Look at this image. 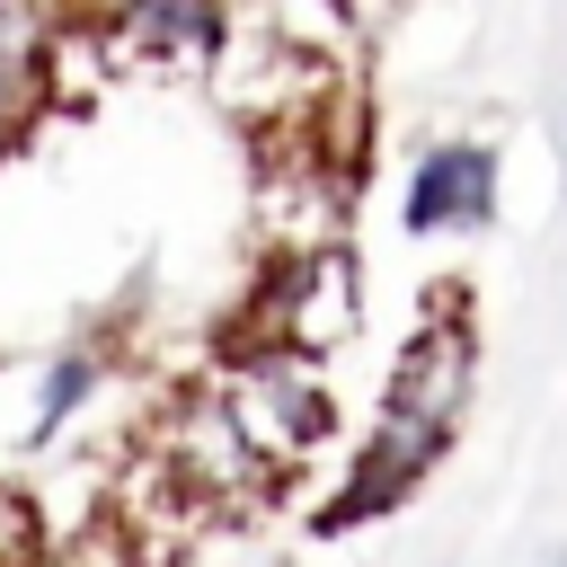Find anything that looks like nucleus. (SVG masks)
<instances>
[{
    "label": "nucleus",
    "instance_id": "9d476101",
    "mask_svg": "<svg viewBox=\"0 0 567 567\" xmlns=\"http://www.w3.org/2000/svg\"><path fill=\"white\" fill-rule=\"evenodd\" d=\"M0 567H44V523L18 487H0Z\"/></svg>",
    "mask_w": 567,
    "mask_h": 567
},
{
    "label": "nucleus",
    "instance_id": "6e6552de",
    "mask_svg": "<svg viewBox=\"0 0 567 567\" xmlns=\"http://www.w3.org/2000/svg\"><path fill=\"white\" fill-rule=\"evenodd\" d=\"M97 381H106V354H97V346L44 354V363H35V399H27V443H62V425L97 399Z\"/></svg>",
    "mask_w": 567,
    "mask_h": 567
},
{
    "label": "nucleus",
    "instance_id": "1a4fd4ad",
    "mask_svg": "<svg viewBox=\"0 0 567 567\" xmlns=\"http://www.w3.org/2000/svg\"><path fill=\"white\" fill-rule=\"evenodd\" d=\"M266 27H284L292 44H310L328 62H346L363 44V9L354 0H266Z\"/></svg>",
    "mask_w": 567,
    "mask_h": 567
},
{
    "label": "nucleus",
    "instance_id": "f257e3e1",
    "mask_svg": "<svg viewBox=\"0 0 567 567\" xmlns=\"http://www.w3.org/2000/svg\"><path fill=\"white\" fill-rule=\"evenodd\" d=\"M221 399L239 408V425H248V443L292 478L301 461H319L328 452V434H337V399H328V381H319V354H301V346H248V354H230V372H221Z\"/></svg>",
    "mask_w": 567,
    "mask_h": 567
},
{
    "label": "nucleus",
    "instance_id": "423d86ee",
    "mask_svg": "<svg viewBox=\"0 0 567 567\" xmlns=\"http://www.w3.org/2000/svg\"><path fill=\"white\" fill-rule=\"evenodd\" d=\"M470 390H478V337H470V319H461V301H452V284H443V301H434V310L416 319V337L399 346V363H390V381H381V408L461 425Z\"/></svg>",
    "mask_w": 567,
    "mask_h": 567
},
{
    "label": "nucleus",
    "instance_id": "39448f33",
    "mask_svg": "<svg viewBox=\"0 0 567 567\" xmlns=\"http://www.w3.org/2000/svg\"><path fill=\"white\" fill-rule=\"evenodd\" d=\"M124 71H221L239 44L230 0H89Z\"/></svg>",
    "mask_w": 567,
    "mask_h": 567
},
{
    "label": "nucleus",
    "instance_id": "f03ea898",
    "mask_svg": "<svg viewBox=\"0 0 567 567\" xmlns=\"http://www.w3.org/2000/svg\"><path fill=\"white\" fill-rule=\"evenodd\" d=\"M151 452H159L213 514H248V505H266V496L284 487V470L248 443V425H239V408H230L221 390H186V399H168L159 425H151Z\"/></svg>",
    "mask_w": 567,
    "mask_h": 567
},
{
    "label": "nucleus",
    "instance_id": "f8f14e48",
    "mask_svg": "<svg viewBox=\"0 0 567 567\" xmlns=\"http://www.w3.org/2000/svg\"><path fill=\"white\" fill-rule=\"evenodd\" d=\"M9 151H18V142H9V133H0V159H9Z\"/></svg>",
    "mask_w": 567,
    "mask_h": 567
},
{
    "label": "nucleus",
    "instance_id": "20e7f679",
    "mask_svg": "<svg viewBox=\"0 0 567 567\" xmlns=\"http://www.w3.org/2000/svg\"><path fill=\"white\" fill-rule=\"evenodd\" d=\"M443 452H452V425L381 408V416H372V434H363V452H354V470H346V487H337V496L310 514V532H319V540H337V532L381 523L390 505H408V496L425 487V470H434Z\"/></svg>",
    "mask_w": 567,
    "mask_h": 567
},
{
    "label": "nucleus",
    "instance_id": "0eeeda50",
    "mask_svg": "<svg viewBox=\"0 0 567 567\" xmlns=\"http://www.w3.org/2000/svg\"><path fill=\"white\" fill-rule=\"evenodd\" d=\"M496 186H505L496 142H434V151H416L399 213H408V230H487Z\"/></svg>",
    "mask_w": 567,
    "mask_h": 567
},
{
    "label": "nucleus",
    "instance_id": "9b49d317",
    "mask_svg": "<svg viewBox=\"0 0 567 567\" xmlns=\"http://www.w3.org/2000/svg\"><path fill=\"white\" fill-rule=\"evenodd\" d=\"M558 177H567V106H558Z\"/></svg>",
    "mask_w": 567,
    "mask_h": 567
},
{
    "label": "nucleus",
    "instance_id": "7ed1b4c3",
    "mask_svg": "<svg viewBox=\"0 0 567 567\" xmlns=\"http://www.w3.org/2000/svg\"><path fill=\"white\" fill-rule=\"evenodd\" d=\"M257 328L275 346H301V354H337L354 328H363V266L346 239H310V248H284V266L266 275L257 292Z\"/></svg>",
    "mask_w": 567,
    "mask_h": 567
}]
</instances>
